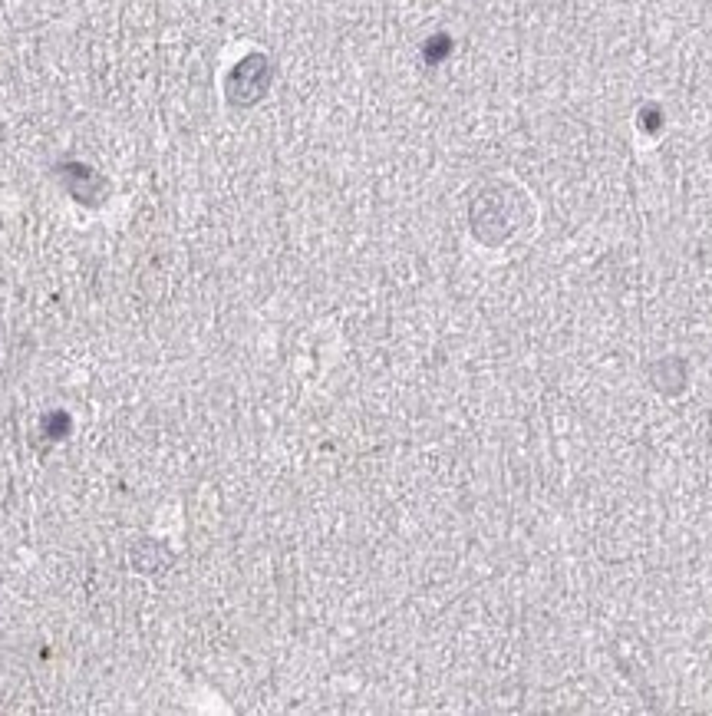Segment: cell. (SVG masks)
<instances>
[{
    "instance_id": "obj_1",
    "label": "cell",
    "mask_w": 712,
    "mask_h": 716,
    "mask_svg": "<svg viewBox=\"0 0 712 716\" xmlns=\"http://www.w3.org/2000/svg\"><path fill=\"white\" fill-rule=\"evenodd\" d=\"M264 80H267V70H264V60L261 57H251V60H244L235 76H231V86H228V93L235 103H251L254 96H261L264 90Z\"/></svg>"
}]
</instances>
